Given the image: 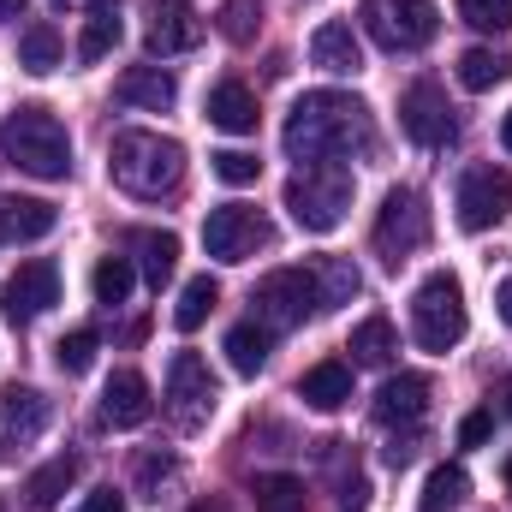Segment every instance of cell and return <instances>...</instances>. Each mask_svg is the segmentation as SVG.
Here are the masks:
<instances>
[{
	"instance_id": "1",
	"label": "cell",
	"mask_w": 512,
	"mask_h": 512,
	"mask_svg": "<svg viewBox=\"0 0 512 512\" xmlns=\"http://www.w3.org/2000/svg\"><path fill=\"white\" fill-rule=\"evenodd\" d=\"M286 155L298 167H322V161H352V149H370L376 143V126H370V108L346 90H310L292 102L286 114V131H280Z\"/></svg>"
},
{
	"instance_id": "2",
	"label": "cell",
	"mask_w": 512,
	"mask_h": 512,
	"mask_svg": "<svg viewBox=\"0 0 512 512\" xmlns=\"http://www.w3.org/2000/svg\"><path fill=\"white\" fill-rule=\"evenodd\" d=\"M0 155L6 167L30 173V179H66L72 173V137H66V120L48 114L42 102H24L0 120Z\"/></svg>"
},
{
	"instance_id": "3",
	"label": "cell",
	"mask_w": 512,
	"mask_h": 512,
	"mask_svg": "<svg viewBox=\"0 0 512 512\" xmlns=\"http://www.w3.org/2000/svg\"><path fill=\"white\" fill-rule=\"evenodd\" d=\"M108 173H114L120 191L155 203V197L179 191V179H185V149H179L173 137H161V131H120V137L108 143Z\"/></svg>"
},
{
	"instance_id": "4",
	"label": "cell",
	"mask_w": 512,
	"mask_h": 512,
	"mask_svg": "<svg viewBox=\"0 0 512 512\" xmlns=\"http://www.w3.org/2000/svg\"><path fill=\"white\" fill-rule=\"evenodd\" d=\"M286 209L304 233H334L352 209V167L322 161V167H298L286 179Z\"/></svg>"
},
{
	"instance_id": "5",
	"label": "cell",
	"mask_w": 512,
	"mask_h": 512,
	"mask_svg": "<svg viewBox=\"0 0 512 512\" xmlns=\"http://www.w3.org/2000/svg\"><path fill=\"white\" fill-rule=\"evenodd\" d=\"M465 328H471V316H465V286H459V274L435 268V274L411 292V334H417L423 352H453V346L465 340Z\"/></svg>"
},
{
	"instance_id": "6",
	"label": "cell",
	"mask_w": 512,
	"mask_h": 512,
	"mask_svg": "<svg viewBox=\"0 0 512 512\" xmlns=\"http://www.w3.org/2000/svg\"><path fill=\"white\" fill-rule=\"evenodd\" d=\"M251 304H256V322H262L268 334L304 328V316H316V310H322L310 268H274V274H262V280H256V292H251Z\"/></svg>"
},
{
	"instance_id": "7",
	"label": "cell",
	"mask_w": 512,
	"mask_h": 512,
	"mask_svg": "<svg viewBox=\"0 0 512 512\" xmlns=\"http://www.w3.org/2000/svg\"><path fill=\"white\" fill-rule=\"evenodd\" d=\"M364 30L387 54H417L435 42L441 12H435V0H364Z\"/></svg>"
},
{
	"instance_id": "8",
	"label": "cell",
	"mask_w": 512,
	"mask_h": 512,
	"mask_svg": "<svg viewBox=\"0 0 512 512\" xmlns=\"http://www.w3.org/2000/svg\"><path fill=\"white\" fill-rule=\"evenodd\" d=\"M268 239H274V227L262 221V209H245V203H221L203 221V251L215 262H251Z\"/></svg>"
},
{
	"instance_id": "9",
	"label": "cell",
	"mask_w": 512,
	"mask_h": 512,
	"mask_svg": "<svg viewBox=\"0 0 512 512\" xmlns=\"http://www.w3.org/2000/svg\"><path fill=\"white\" fill-rule=\"evenodd\" d=\"M429 245V209H423V197L417 191H387V203H382V215H376V256L382 262H405V256H417Z\"/></svg>"
},
{
	"instance_id": "10",
	"label": "cell",
	"mask_w": 512,
	"mask_h": 512,
	"mask_svg": "<svg viewBox=\"0 0 512 512\" xmlns=\"http://www.w3.org/2000/svg\"><path fill=\"white\" fill-rule=\"evenodd\" d=\"M453 209H459V227L465 233L501 227L507 209H512V173H501V167H465L459 173V191H453Z\"/></svg>"
},
{
	"instance_id": "11",
	"label": "cell",
	"mask_w": 512,
	"mask_h": 512,
	"mask_svg": "<svg viewBox=\"0 0 512 512\" xmlns=\"http://www.w3.org/2000/svg\"><path fill=\"white\" fill-rule=\"evenodd\" d=\"M215 399H221V387L209 376V364L197 352H173V364H167V411H173V423L203 429L215 417Z\"/></svg>"
},
{
	"instance_id": "12",
	"label": "cell",
	"mask_w": 512,
	"mask_h": 512,
	"mask_svg": "<svg viewBox=\"0 0 512 512\" xmlns=\"http://www.w3.org/2000/svg\"><path fill=\"white\" fill-rule=\"evenodd\" d=\"M399 126L417 149H447L459 137V120H453V108H447V96L435 84H411L399 96Z\"/></svg>"
},
{
	"instance_id": "13",
	"label": "cell",
	"mask_w": 512,
	"mask_h": 512,
	"mask_svg": "<svg viewBox=\"0 0 512 512\" xmlns=\"http://www.w3.org/2000/svg\"><path fill=\"white\" fill-rule=\"evenodd\" d=\"M6 316L12 322H36L42 310H54L60 304V268L48 262V256H30V262H18V274L6 280Z\"/></svg>"
},
{
	"instance_id": "14",
	"label": "cell",
	"mask_w": 512,
	"mask_h": 512,
	"mask_svg": "<svg viewBox=\"0 0 512 512\" xmlns=\"http://www.w3.org/2000/svg\"><path fill=\"white\" fill-rule=\"evenodd\" d=\"M143 42H149V54H161V60L197 48V42H203V24H197L191 0H143Z\"/></svg>"
},
{
	"instance_id": "15",
	"label": "cell",
	"mask_w": 512,
	"mask_h": 512,
	"mask_svg": "<svg viewBox=\"0 0 512 512\" xmlns=\"http://www.w3.org/2000/svg\"><path fill=\"white\" fill-rule=\"evenodd\" d=\"M48 429V399L36 387H0V447L18 453Z\"/></svg>"
},
{
	"instance_id": "16",
	"label": "cell",
	"mask_w": 512,
	"mask_h": 512,
	"mask_svg": "<svg viewBox=\"0 0 512 512\" xmlns=\"http://www.w3.org/2000/svg\"><path fill=\"white\" fill-rule=\"evenodd\" d=\"M114 96H120L126 108H143V114H167V108L179 102V78H173L167 66H126L120 84H114Z\"/></svg>"
},
{
	"instance_id": "17",
	"label": "cell",
	"mask_w": 512,
	"mask_h": 512,
	"mask_svg": "<svg viewBox=\"0 0 512 512\" xmlns=\"http://www.w3.org/2000/svg\"><path fill=\"white\" fill-rule=\"evenodd\" d=\"M149 411H155L149 382H143L137 370H114L108 387H102V423H114V429H137V423H149Z\"/></svg>"
},
{
	"instance_id": "18",
	"label": "cell",
	"mask_w": 512,
	"mask_h": 512,
	"mask_svg": "<svg viewBox=\"0 0 512 512\" xmlns=\"http://www.w3.org/2000/svg\"><path fill=\"white\" fill-rule=\"evenodd\" d=\"M429 411V376H417V370H399V376H387L382 393H376V423L393 429V423H417Z\"/></svg>"
},
{
	"instance_id": "19",
	"label": "cell",
	"mask_w": 512,
	"mask_h": 512,
	"mask_svg": "<svg viewBox=\"0 0 512 512\" xmlns=\"http://www.w3.org/2000/svg\"><path fill=\"white\" fill-rule=\"evenodd\" d=\"M54 203L42 197H0V245H30V239H48L54 233Z\"/></svg>"
},
{
	"instance_id": "20",
	"label": "cell",
	"mask_w": 512,
	"mask_h": 512,
	"mask_svg": "<svg viewBox=\"0 0 512 512\" xmlns=\"http://www.w3.org/2000/svg\"><path fill=\"white\" fill-rule=\"evenodd\" d=\"M310 60H316L322 72H334V78H352V72H364V48H358L352 24H322V30L310 36Z\"/></svg>"
},
{
	"instance_id": "21",
	"label": "cell",
	"mask_w": 512,
	"mask_h": 512,
	"mask_svg": "<svg viewBox=\"0 0 512 512\" xmlns=\"http://www.w3.org/2000/svg\"><path fill=\"white\" fill-rule=\"evenodd\" d=\"M120 42V0H84V36H78V60L96 66L108 60Z\"/></svg>"
},
{
	"instance_id": "22",
	"label": "cell",
	"mask_w": 512,
	"mask_h": 512,
	"mask_svg": "<svg viewBox=\"0 0 512 512\" xmlns=\"http://www.w3.org/2000/svg\"><path fill=\"white\" fill-rule=\"evenodd\" d=\"M298 399L310 405V411H340L346 399H352V364H316V370H304V382H298Z\"/></svg>"
},
{
	"instance_id": "23",
	"label": "cell",
	"mask_w": 512,
	"mask_h": 512,
	"mask_svg": "<svg viewBox=\"0 0 512 512\" xmlns=\"http://www.w3.org/2000/svg\"><path fill=\"white\" fill-rule=\"evenodd\" d=\"M256 96L245 90V84H215L209 90V126H221V131H233V137H245V131H256Z\"/></svg>"
},
{
	"instance_id": "24",
	"label": "cell",
	"mask_w": 512,
	"mask_h": 512,
	"mask_svg": "<svg viewBox=\"0 0 512 512\" xmlns=\"http://www.w3.org/2000/svg\"><path fill=\"white\" fill-rule=\"evenodd\" d=\"M310 280H316L322 310H340V304H352V298L364 292V274H358L346 256H316V262H310Z\"/></svg>"
},
{
	"instance_id": "25",
	"label": "cell",
	"mask_w": 512,
	"mask_h": 512,
	"mask_svg": "<svg viewBox=\"0 0 512 512\" xmlns=\"http://www.w3.org/2000/svg\"><path fill=\"white\" fill-rule=\"evenodd\" d=\"M78 483V453H54L42 471H30V483H24V501L36 512H54L60 507V495Z\"/></svg>"
},
{
	"instance_id": "26",
	"label": "cell",
	"mask_w": 512,
	"mask_h": 512,
	"mask_svg": "<svg viewBox=\"0 0 512 512\" xmlns=\"http://www.w3.org/2000/svg\"><path fill=\"white\" fill-rule=\"evenodd\" d=\"M346 352H352V364H364V370H387V364H393V352H399V334H393V322H387V316H364V322L352 328Z\"/></svg>"
},
{
	"instance_id": "27",
	"label": "cell",
	"mask_w": 512,
	"mask_h": 512,
	"mask_svg": "<svg viewBox=\"0 0 512 512\" xmlns=\"http://www.w3.org/2000/svg\"><path fill=\"white\" fill-rule=\"evenodd\" d=\"M215 304H221V286H215L209 274L185 280V292H179V304H173V322H179V334H197V328L215 316Z\"/></svg>"
},
{
	"instance_id": "28",
	"label": "cell",
	"mask_w": 512,
	"mask_h": 512,
	"mask_svg": "<svg viewBox=\"0 0 512 512\" xmlns=\"http://www.w3.org/2000/svg\"><path fill=\"white\" fill-rule=\"evenodd\" d=\"M131 245H137V262H143V280L161 292L173 280V268H179V239L173 233H137Z\"/></svg>"
},
{
	"instance_id": "29",
	"label": "cell",
	"mask_w": 512,
	"mask_h": 512,
	"mask_svg": "<svg viewBox=\"0 0 512 512\" xmlns=\"http://www.w3.org/2000/svg\"><path fill=\"white\" fill-rule=\"evenodd\" d=\"M512 78V60L501 48H465L459 54V84L465 90H495V84H507Z\"/></svg>"
},
{
	"instance_id": "30",
	"label": "cell",
	"mask_w": 512,
	"mask_h": 512,
	"mask_svg": "<svg viewBox=\"0 0 512 512\" xmlns=\"http://www.w3.org/2000/svg\"><path fill=\"white\" fill-rule=\"evenodd\" d=\"M268 346H274V334H268L262 322H239V328L227 334V364H233L239 376H256V370L268 364Z\"/></svg>"
},
{
	"instance_id": "31",
	"label": "cell",
	"mask_w": 512,
	"mask_h": 512,
	"mask_svg": "<svg viewBox=\"0 0 512 512\" xmlns=\"http://www.w3.org/2000/svg\"><path fill=\"white\" fill-rule=\"evenodd\" d=\"M18 66L36 72V78L54 72V66H60V30H54V24H30V30L18 36Z\"/></svg>"
},
{
	"instance_id": "32",
	"label": "cell",
	"mask_w": 512,
	"mask_h": 512,
	"mask_svg": "<svg viewBox=\"0 0 512 512\" xmlns=\"http://www.w3.org/2000/svg\"><path fill=\"white\" fill-rule=\"evenodd\" d=\"M90 286H96V304H126L131 286H137V268H131V256H102L96 262V274H90Z\"/></svg>"
},
{
	"instance_id": "33",
	"label": "cell",
	"mask_w": 512,
	"mask_h": 512,
	"mask_svg": "<svg viewBox=\"0 0 512 512\" xmlns=\"http://www.w3.org/2000/svg\"><path fill=\"white\" fill-rule=\"evenodd\" d=\"M215 30H221L233 48H251L256 30H262V6H256V0H221V12H215Z\"/></svg>"
},
{
	"instance_id": "34",
	"label": "cell",
	"mask_w": 512,
	"mask_h": 512,
	"mask_svg": "<svg viewBox=\"0 0 512 512\" xmlns=\"http://www.w3.org/2000/svg\"><path fill=\"white\" fill-rule=\"evenodd\" d=\"M256 512H304V483L298 477H286V471H268V477H256Z\"/></svg>"
},
{
	"instance_id": "35",
	"label": "cell",
	"mask_w": 512,
	"mask_h": 512,
	"mask_svg": "<svg viewBox=\"0 0 512 512\" xmlns=\"http://www.w3.org/2000/svg\"><path fill=\"white\" fill-rule=\"evenodd\" d=\"M465 489H471V477L459 471V465H435L429 471V483H423V512H447L465 501Z\"/></svg>"
},
{
	"instance_id": "36",
	"label": "cell",
	"mask_w": 512,
	"mask_h": 512,
	"mask_svg": "<svg viewBox=\"0 0 512 512\" xmlns=\"http://www.w3.org/2000/svg\"><path fill=\"white\" fill-rule=\"evenodd\" d=\"M96 352H102V334H96V328H72V334L54 346V364H60L66 376H84V370L96 364Z\"/></svg>"
},
{
	"instance_id": "37",
	"label": "cell",
	"mask_w": 512,
	"mask_h": 512,
	"mask_svg": "<svg viewBox=\"0 0 512 512\" xmlns=\"http://www.w3.org/2000/svg\"><path fill=\"white\" fill-rule=\"evenodd\" d=\"M173 471H179V465H173V453H167V447L137 453V495H143V501H161V489L173 483Z\"/></svg>"
},
{
	"instance_id": "38",
	"label": "cell",
	"mask_w": 512,
	"mask_h": 512,
	"mask_svg": "<svg viewBox=\"0 0 512 512\" xmlns=\"http://www.w3.org/2000/svg\"><path fill=\"white\" fill-rule=\"evenodd\" d=\"M209 167H215V179H221V185H256V173H262V161L245 155V149H215V155H209Z\"/></svg>"
},
{
	"instance_id": "39",
	"label": "cell",
	"mask_w": 512,
	"mask_h": 512,
	"mask_svg": "<svg viewBox=\"0 0 512 512\" xmlns=\"http://www.w3.org/2000/svg\"><path fill=\"white\" fill-rule=\"evenodd\" d=\"M459 18L471 30H512V0H459Z\"/></svg>"
},
{
	"instance_id": "40",
	"label": "cell",
	"mask_w": 512,
	"mask_h": 512,
	"mask_svg": "<svg viewBox=\"0 0 512 512\" xmlns=\"http://www.w3.org/2000/svg\"><path fill=\"white\" fill-rule=\"evenodd\" d=\"M489 429H495V411H471V417L459 423V447H483Z\"/></svg>"
},
{
	"instance_id": "41",
	"label": "cell",
	"mask_w": 512,
	"mask_h": 512,
	"mask_svg": "<svg viewBox=\"0 0 512 512\" xmlns=\"http://www.w3.org/2000/svg\"><path fill=\"white\" fill-rule=\"evenodd\" d=\"M334 501H340V507H346V512H364V507H370V483H364V477L352 471V477L340 483V495H334Z\"/></svg>"
},
{
	"instance_id": "42",
	"label": "cell",
	"mask_w": 512,
	"mask_h": 512,
	"mask_svg": "<svg viewBox=\"0 0 512 512\" xmlns=\"http://www.w3.org/2000/svg\"><path fill=\"white\" fill-rule=\"evenodd\" d=\"M78 512H126V495H120V489H90Z\"/></svg>"
},
{
	"instance_id": "43",
	"label": "cell",
	"mask_w": 512,
	"mask_h": 512,
	"mask_svg": "<svg viewBox=\"0 0 512 512\" xmlns=\"http://www.w3.org/2000/svg\"><path fill=\"white\" fill-rule=\"evenodd\" d=\"M495 310H501V322L512 328V274L501 280V286H495Z\"/></svg>"
},
{
	"instance_id": "44",
	"label": "cell",
	"mask_w": 512,
	"mask_h": 512,
	"mask_svg": "<svg viewBox=\"0 0 512 512\" xmlns=\"http://www.w3.org/2000/svg\"><path fill=\"white\" fill-rule=\"evenodd\" d=\"M24 6H30V0H0V24H12V18H24Z\"/></svg>"
},
{
	"instance_id": "45",
	"label": "cell",
	"mask_w": 512,
	"mask_h": 512,
	"mask_svg": "<svg viewBox=\"0 0 512 512\" xmlns=\"http://www.w3.org/2000/svg\"><path fill=\"white\" fill-rule=\"evenodd\" d=\"M501 143H507V155H512V114L501 120Z\"/></svg>"
},
{
	"instance_id": "46",
	"label": "cell",
	"mask_w": 512,
	"mask_h": 512,
	"mask_svg": "<svg viewBox=\"0 0 512 512\" xmlns=\"http://www.w3.org/2000/svg\"><path fill=\"white\" fill-rule=\"evenodd\" d=\"M48 6H54V12H66V6H78V0H48Z\"/></svg>"
},
{
	"instance_id": "47",
	"label": "cell",
	"mask_w": 512,
	"mask_h": 512,
	"mask_svg": "<svg viewBox=\"0 0 512 512\" xmlns=\"http://www.w3.org/2000/svg\"><path fill=\"white\" fill-rule=\"evenodd\" d=\"M507 417H512V382H507Z\"/></svg>"
},
{
	"instance_id": "48",
	"label": "cell",
	"mask_w": 512,
	"mask_h": 512,
	"mask_svg": "<svg viewBox=\"0 0 512 512\" xmlns=\"http://www.w3.org/2000/svg\"><path fill=\"white\" fill-rule=\"evenodd\" d=\"M507 489H512V459H507Z\"/></svg>"
}]
</instances>
